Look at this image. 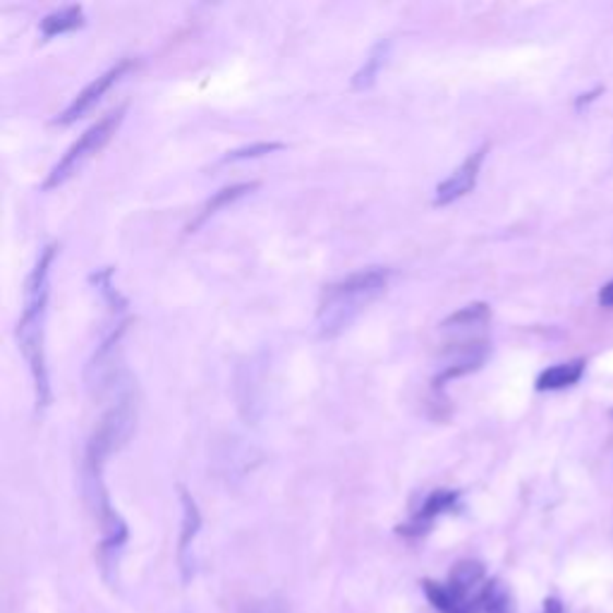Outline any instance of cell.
Instances as JSON below:
<instances>
[{
	"mask_svg": "<svg viewBox=\"0 0 613 613\" xmlns=\"http://www.w3.org/2000/svg\"><path fill=\"white\" fill-rule=\"evenodd\" d=\"M391 283V269L369 267L350 273L343 281L327 285L317 309V331L321 338H338L350 329L362 311L386 293Z\"/></svg>",
	"mask_w": 613,
	"mask_h": 613,
	"instance_id": "7a4b0ae2",
	"label": "cell"
},
{
	"mask_svg": "<svg viewBox=\"0 0 613 613\" xmlns=\"http://www.w3.org/2000/svg\"><path fill=\"white\" fill-rule=\"evenodd\" d=\"M486 154H490V144H482L480 149H474V152L462 161V164L448 175V178L436 187V194H434V207H448L458 202V199L468 197L474 185L480 180V173L482 166L486 161Z\"/></svg>",
	"mask_w": 613,
	"mask_h": 613,
	"instance_id": "5b68a950",
	"label": "cell"
},
{
	"mask_svg": "<svg viewBox=\"0 0 613 613\" xmlns=\"http://www.w3.org/2000/svg\"><path fill=\"white\" fill-rule=\"evenodd\" d=\"M58 255L56 245H48L42 257L36 259V267L32 269L27 287H24V309L17 321V343L24 359L32 369L34 391H36V410H44L51 403V381H48L46 367V347H44V323L48 309V295H51V267Z\"/></svg>",
	"mask_w": 613,
	"mask_h": 613,
	"instance_id": "6da1fadb",
	"label": "cell"
},
{
	"mask_svg": "<svg viewBox=\"0 0 613 613\" xmlns=\"http://www.w3.org/2000/svg\"><path fill=\"white\" fill-rule=\"evenodd\" d=\"M125 110H128V108L120 106L116 110L106 113V116L98 120L96 125H92V128L86 130L80 137V140L68 149L66 156L58 161V164L51 168V173H48V178L44 182V190H56V187L66 185L86 164H90V161L113 140V134L118 132V128L122 125V118H125Z\"/></svg>",
	"mask_w": 613,
	"mask_h": 613,
	"instance_id": "277c9868",
	"label": "cell"
},
{
	"mask_svg": "<svg viewBox=\"0 0 613 613\" xmlns=\"http://www.w3.org/2000/svg\"><path fill=\"white\" fill-rule=\"evenodd\" d=\"M285 144L281 142H257V144H249L243 149H235V152H228L223 156V164H235V161H247V158H261L267 154L273 152H281Z\"/></svg>",
	"mask_w": 613,
	"mask_h": 613,
	"instance_id": "4fadbf2b",
	"label": "cell"
},
{
	"mask_svg": "<svg viewBox=\"0 0 613 613\" xmlns=\"http://www.w3.org/2000/svg\"><path fill=\"white\" fill-rule=\"evenodd\" d=\"M132 66H134V62L130 58H125V60L118 62L116 68H110L108 72L102 74V78H96L90 86H84V90L78 96H74V102L56 118V122L58 125H70V122H74L78 118H82L84 113L90 110L94 104L102 102V96L110 90L113 84L120 82L125 78V72L132 70Z\"/></svg>",
	"mask_w": 613,
	"mask_h": 613,
	"instance_id": "8992f818",
	"label": "cell"
},
{
	"mask_svg": "<svg viewBox=\"0 0 613 613\" xmlns=\"http://www.w3.org/2000/svg\"><path fill=\"white\" fill-rule=\"evenodd\" d=\"M391 56V39H381L374 44V48L369 51V56L365 58V66H362L355 78H353V90L362 92V90H369V86L377 82L379 72L384 70L386 62H389Z\"/></svg>",
	"mask_w": 613,
	"mask_h": 613,
	"instance_id": "9c48e42d",
	"label": "cell"
},
{
	"mask_svg": "<svg viewBox=\"0 0 613 613\" xmlns=\"http://www.w3.org/2000/svg\"><path fill=\"white\" fill-rule=\"evenodd\" d=\"M585 374V359H573L563 362V365H554L540 374L537 379V391H563L578 384Z\"/></svg>",
	"mask_w": 613,
	"mask_h": 613,
	"instance_id": "52a82bcc",
	"label": "cell"
},
{
	"mask_svg": "<svg viewBox=\"0 0 613 613\" xmlns=\"http://www.w3.org/2000/svg\"><path fill=\"white\" fill-rule=\"evenodd\" d=\"M544 613H566V609H563V604L558 602V599H546L544 602Z\"/></svg>",
	"mask_w": 613,
	"mask_h": 613,
	"instance_id": "9a60e30c",
	"label": "cell"
},
{
	"mask_svg": "<svg viewBox=\"0 0 613 613\" xmlns=\"http://www.w3.org/2000/svg\"><path fill=\"white\" fill-rule=\"evenodd\" d=\"M252 190H257V182H243V185H233V187H223V190H219L214 197L209 199V202L204 204V209L199 211V216L187 225V233H194L197 228H202V225L214 216L219 214V211L223 207H228L233 202H237V199H243L245 194H249Z\"/></svg>",
	"mask_w": 613,
	"mask_h": 613,
	"instance_id": "ba28073f",
	"label": "cell"
},
{
	"mask_svg": "<svg viewBox=\"0 0 613 613\" xmlns=\"http://www.w3.org/2000/svg\"><path fill=\"white\" fill-rule=\"evenodd\" d=\"M599 305L613 307V281H609L602 291H599Z\"/></svg>",
	"mask_w": 613,
	"mask_h": 613,
	"instance_id": "5bb4252c",
	"label": "cell"
},
{
	"mask_svg": "<svg viewBox=\"0 0 613 613\" xmlns=\"http://www.w3.org/2000/svg\"><path fill=\"white\" fill-rule=\"evenodd\" d=\"M134 427H137V396L132 381L128 379L116 389V403L110 405L102 422H98L90 444H86V460H84L86 474H102L106 458L113 453V450H118L128 444Z\"/></svg>",
	"mask_w": 613,
	"mask_h": 613,
	"instance_id": "3957f363",
	"label": "cell"
},
{
	"mask_svg": "<svg viewBox=\"0 0 613 613\" xmlns=\"http://www.w3.org/2000/svg\"><path fill=\"white\" fill-rule=\"evenodd\" d=\"M456 504H458V494H453V492H436V494H432L427 498V504H424V508L420 510L417 522H429L436 516H441V512L456 508Z\"/></svg>",
	"mask_w": 613,
	"mask_h": 613,
	"instance_id": "7c38bea8",
	"label": "cell"
},
{
	"mask_svg": "<svg viewBox=\"0 0 613 613\" xmlns=\"http://www.w3.org/2000/svg\"><path fill=\"white\" fill-rule=\"evenodd\" d=\"M80 27H84V10L80 5H70L46 15L42 22V34L44 39H54V36L68 34Z\"/></svg>",
	"mask_w": 613,
	"mask_h": 613,
	"instance_id": "30bf717a",
	"label": "cell"
},
{
	"mask_svg": "<svg viewBox=\"0 0 613 613\" xmlns=\"http://www.w3.org/2000/svg\"><path fill=\"white\" fill-rule=\"evenodd\" d=\"M490 317H492L490 305L474 303V305H468V307H462L460 311H456L453 317H448V319L441 323V329H444V331L484 329V327H486V321H490Z\"/></svg>",
	"mask_w": 613,
	"mask_h": 613,
	"instance_id": "8fae6325",
	"label": "cell"
}]
</instances>
